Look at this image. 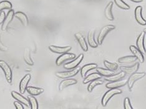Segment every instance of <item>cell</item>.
<instances>
[{"label": "cell", "mask_w": 146, "mask_h": 109, "mask_svg": "<svg viewBox=\"0 0 146 109\" xmlns=\"http://www.w3.org/2000/svg\"><path fill=\"white\" fill-rule=\"evenodd\" d=\"M122 91L120 90V89H110V90L108 91L104 95L103 97L102 98V101L101 103L102 106H106V105L108 104V102L109 100L114 96L115 95L117 94H120L122 93Z\"/></svg>", "instance_id": "cell-1"}, {"label": "cell", "mask_w": 146, "mask_h": 109, "mask_svg": "<svg viewBox=\"0 0 146 109\" xmlns=\"http://www.w3.org/2000/svg\"><path fill=\"white\" fill-rule=\"evenodd\" d=\"M115 28V27L114 25H108L104 26V27L101 29L98 37V43L99 46L102 45V42H103L104 38H106V36L108 35V33L110 32Z\"/></svg>", "instance_id": "cell-2"}, {"label": "cell", "mask_w": 146, "mask_h": 109, "mask_svg": "<svg viewBox=\"0 0 146 109\" xmlns=\"http://www.w3.org/2000/svg\"><path fill=\"white\" fill-rule=\"evenodd\" d=\"M0 67L4 72L6 81L8 83L11 84L12 82V71L9 65L5 61L0 60Z\"/></svg>", "instance_id": "cell-3"}, {"label": "cell", "mask_w": 146, "mask_h": 109, "mask_svg": "<svg viewBox=\"0 0 146 109\" xmlns=\"http://www.w3.org/2000/svg\"><path fill=\"white\" fill-rule=\"evenodd\" d=\"M145 72H135V73L131 74V76L128 79L127 83L128 85L129 89H130V91H131L132 88L133 87L135 82L139 80V79L143 78L145 75Z\"/></svg>", "instance_id": "cell-4"}, {"label": "cell", "mask_w": 146, "mask_h": 109, "mask_svg": "<svg viewBox=\"0 0 146 109\" xmlns=\"http://www.w3.org/2000/svg\"><path fill=\"white\" fill-rule=\"evenodd\" d=\"M80 70V67H76L75 69H71V71L56 72V75L61 79H68L75 76L76 75H77L78 74V72Z\"/></svg>", "instance_id": "cell-5"}, {"label": "cell", "mask_w": 146, "mask_h": 109, "mask_svg": "<svg viewBox=\"0 0 146 109\" xmlns=\"http://www.w3.org/2000/svg\"><path fill=\"white\" fill-rule=\"evenodd\" d=\"M83 58H84V54H81L80 55H78L77 57L74 58V59L73 61L65 64L64 65V69H68V70H71V69L76 68L79 65V64L82 62Z\"/></svg>", "instance_id": "cell-6"}, {"label": "cell", "mask_w": 146, "mask_h": 109, "mask_svg": "<svg viewBox=\"0 0 146 109\" xmlns=\"http://www.w3.org/2000/svg\"><path fill=\"white\" fill-rule=\"evenodd\" d=\"M76 58V55L73 53H69V52H66V53L62 54L60 56H59L56 61V64L58 66L62 65L64 62L71 60Z\"/></svg>", "instance_id": "cell-7"}, {"label": "cell", "mask_w": 146, "mask_h": 109, "mask_svg": "<svg viewBox=\"0 0 146 109\" xmlns=\"http://www.w3.org/2000/svg\"><path fill=\"white\" fill-rule=\"evenodd\" d=\"M14 16H15V11L11 9L8 11L7 15L6 16V18L5 19L4 22H3L2 26H1L2 31H6V29H7L9 23L11 22L13 18H14Z\"/></svg>", "instance_id": "cell-8"}, {"label": "cell", "mask_w": 146, "mask_h": 109, "mask_svg": "<svg viewBox=\"0 0 146 109\" xmlns=\"http://www.w3.org/2000/svg\"><path fill=\"white\" fill-rule=\"evenodd\" d=\"M11 96L14 98L15 100H18L19 102H21V104L26 105L27 107H31V105H30V103H29V101L28 99L26 98L24 96H23L21 94H19L18 92H16V91H12L11 92Z\"/></svg>", "instance_id": "cell-9"}, {"label": "cell", "mask_w": 146, "mask_h": 109, "mask_svg": "<svg viewBox=\"0 0 146 109\" xmlns=\"http://www.w3.org/2000/svg\"><path fill=\"white\" fill-rule=\"evenodd\" d=\"M49 49L51 52H54L57 54H63L68 52L71 51L72 48L71 46H65V47H59V46H56L54 45H51L49 46Z\"/></svg>", "instance_id": "cell-10"}, {"label": "cell", "mask_w": 146, "mask_h": 109, "mask_svg": "<svg viewBox=\"0 0 146 109\" xmlns=\"http://www.w3.org/2000/svg\"><path fill=\"white\" fill-rule=\"evenodd\" d=\"M31 76L30 74H26L25 75V77H23L19 83V92L21 94H25V91H26V88L28 87V84L31 80Z\"/></svg>", "instance_id": "cell-11"}, {"label": "cell", "mask_w": 146, "mask_h": 109, "mask_svg": "<svg viewBox=\"0 0 146 109\" xmlns=\"http://www.w3.org/2000/svg\"><path fill=\"white\" fill-rule=\"evenodd\" d=\"M142 6H139L137 7H136V8L135 9V13H134L135 18L139 24H141L142 26H145L146 21L143 18V17H142Z\"/></svg>", "instance_id": "cell-12"}, {"label": "cell", "mask_w": 146, "mask_h": 109, "mask_svg": "<svg viewBox=\"0 0 146 109\" xmlns=\"http://www.w3.org/2000/svg\"><path fill=\"white\" fill-rule=\"evenodd\" d=\"M144 38H145V32H142L140 35L138 36L136 41V45H137V48L141 51L142 54H146V51L144 47Z\"/></svg>", "instance_id": "cell-13"}, {"label": "cell", "mask_w": 146, "mask_h": 109, "mask_svg": "<svg viewBox=\"0 0 146 109\" xmlns=\"http://www.w3.org/2000/svg\"><path fill=\"white\" fill-rule=\"evenodd\" d=\"M127 83V81L124 79V80H119L117 81L110 82L106 85V87L108 89H117L121 87H124Z\"/></svg>", "instance_id": "cell-14"}, {"label": "cell", "mask_w": 146, "mask_h": 109, "mask_svg": "<svg viewBox=\"0 0 146 109\" xmlns=\"http://www.w3.org/2000/svg\"><path fill=\"white\" fill-rule=\"evenodd\" d=\"M139 68V63L137 62L133 65L131 66H121L120 69L121 71H124L125 74H132L133 73L137 72Z\"/></svg>", "instance_id": "cell-15"}, {"label": "cell", "mask_w": 146, "mask_h": 109, "mask_svg": "<svg viewBox=\"0 0 146 109\" xmlns=\"http://www.w3.org/2000/svg\"><path fill=\"white\" fill-rule=\"evenodd\" d=\"M74 36H75L76 39H77V41H78L79 44V45H80L81 48H82V50L85 52L88 51V46L87 44V42H86V41L85 40V38H84V36L79 32L76 33V34H74Z\"/></svg>", "instance_id": "cell-16"}, {"label": "cell", "mask_w": 146, "mask_h": 109, "mask_svg": "<svg viewBox=\"0 0 146 109\" xmlns=\"http://www.w3.org/2000/svg\"><path fill=\"white\" fill-rule=\"evenodd\" d=\"M77 82L78 81L74 79H69V78L66 79L64 80L61 81L60 84H59V91H61L62 90H64V89L70 86V85H72L77 84Z\"/></svg>", "instance_id": "cell-17"}, {"label": "cell", "mask_w": 146, "mask_h": 109, "mask_svg": "<svg viewBox=\"0 0 146 109\" xmlns=\"http://www.w3.org/2000/svg\"><path fill=\"white\" fill-rule=\"evenodd\" d=\"M129 49H130V51L132 52V54L134 55V56H135L137 59H138L139 61L141 62V63H143L144 62V57L142 52H141V51L134 46H130Z\"/></svg>", "instance_id": "cell-18"}, {"label": "cell", "mask_w": 146, "mask_h": 109, "mask_svg": "<svg viewBox=\"0 0 146 109\" xmlns=\"http://www.w3.org/2000/svg\"><path fill=\"white\" fill-rule=\"evenodd\" d=\"M97 67H98V65L96 64H86L84 65L80 70L81 77L84 78L86 76V74H87V73L89 71L93 70V69H95Z\"/></svg>", "instance_id": "cell-19"}, {"label": "cell", "mask_w": 146, "mask_h": 109, "mask_svg": "<svg viewBox=\"0 0 146 109\" xmlns=\"http://www.w3.org/2000/svg\"><path fill=\"white\" fill-rule=\"evenodd\" d=\"M15 17H16L17 19H18L19 21H21L22 24L25 26H27L29 24V20L27 17L24 13L21 11H18L15 13Z\"/></svg>", "instance_id": "cell-20"}, {"label": "cell", "mask_w": 146, "mask_h": 109, "mask_svg": "<svg viewBox=\"0 0 146 109\" xmlns=\"http://www.w3.org/2000/svg\"><path fill=\"white\" fill-rule=\"evenodd\" d=\"M125 73L124 71H121L119 72L117 74H113L110 76L108 77H105L104 79L106 81H109V82H114V81H117L119 80H121V79H123L125 76Z\"/></svg>", "instance_id": "cell-21"}, {"label": "cell", "mask_w": 146, "mask_h": 109, "mask_svg": "<svg viewBox=\"0 0 146 109\" xmlns=\"http://www.w3.org/2000/svg\"><path fill=\"white\" fill-rule=\"evenodd\" d=\"M112 6H113V2L112 1L109 2V4L106 7L105 11H104V14H105L106 18L109 21H113L114 19L113 15H112Z\"/></svg>", "instance_id": "cell-22"}, {"label": "cell", "mask_w": 146, "mask_h": 109, "mask_svg": "<svg viewBox=\"0 0 146 109\" xmlns=\"http://www.w3.org/2000/svg\"><path fill=\"white\" fill-rule=\"evenodd\" d=\"M26 91H28V93L33 95V96H36V95H39L44 92V89L42 88H38V87H35L31 86H28L26 88Z\"/></svg>", "instance_id": "cell-23"}, {"label": "cell", "mask_w": 146, "mask_h": 109, "mask_svg": "<svg viewBox=\"0 0 146 109\" xmlns=\"http://www.w3.org/2000/svg\"><path fill=\"white\" fill-rule=\"evenodd\" d=\"M88 41L89 46L92 48H96L98 46V44L94 39V31H91L88 33Z\"/></svg>", "instance_id": "cell-24"}, {"label": "cell", "mask_w": 146, "mask_h": 109, "mask_svg": "<svg viewBox=\"0 0 146 109\" xmlns=\"http://www.w3.org/2000/svg\"><path fill=\"white\" fill-rule=\"evenodd\" d=\"M102 75L99 74V73H92L89 74L88 76H86L84 77V79L83 81V83L84 84H86L89 83L92 81H94L96 79H101Z\"/></svg>", "instance_id": "cell-25"}, {"label": "cell", "mask_w": 146, "mask_h": 109, "mask_svg": "<svg viewBox=\"0 0 146 109\" xmlns=\"http://www.w3.org/2000/svg\"><path fill=\"white\" fill-rule=\"evenodd\" d=\"M137 60L135 56L132 55H129V56H125V57H122L119 58L118 59V61L119 63L121 64H127V63H131V62H134Z\"/></svg>", "instance_id": "cell-26"}, {"label": "cell", "mask_w": 146, "mask_h": 109, "mask_svg": "<svg viewBox=\"0 0 146 109\" xmlns=\"http://www.w3.org/2000/svg\"><path fill=\"white\" fill-rule=\"evenodd\" d=\"M96 71H97L98 73H99V74L101 75L102 76H104V77H108V76H110V75L114 74V72L112 71L109 70L108 69H106L101 67L96 68Z\"/></svg>", "instance_id": "cell-27"}, {"label": "cell", "mask_w": 146, "mask_h": 109, "mask_svg": "<svg viewBox=\"0 0 146 109\" xmlns=\"http://www.w3.org/2000/svg\"><path fill=\"white\" fill-rule=\"evenodd\" d=\"M103 84V81H102L101 79H96V80L94 81H91V82L90 84H89V85H88V91L91 92L92 91V90L97 86V85H101Z\"/></svg>", "instance_id": "cell-28"}, {"label": "cell", "mask_w": 146, "mask_h": 109, "mask_svg": "<svg viewBox=\"0 0 146 109\" xmlns=\"http://www.w3.org/2000/svg\"><path fill=\"white\" fill-rule=\"evenodd\" d=\"M28 100L29 101V103L31 105V109H38L39 105L38 102L36 100V98L33 96V95H29L28 97Z\"/></svg>", "instance_id": "cell-29"}, {"label": "cell", "mask_w": 146, "mask_h": 109, "mask_svg": "<svg viewBox=\"0 0 146 109\" xmlns=\"http://www.w3.org/2000/svg\"><path fill=\"white\" fill-rule=\"evenodd\" d=\"M24 59L25 61L29 65H34V62L32 60V59L30 56V52L28 49H26V51L25 52L24 55Z\"/></svg>", "instance_id": "cell-30"}, {"label": "cell", "mask_w": 146, "mask_h": 109, "mask_svg": "<svg viewBox=\"0 0 146 109\" xmlns=\"http://www.w3.org/2000/svg\"><path fill=\"white\" fill-rule=\"evenodd\" d=\"M12 8V4L8 1H3L0 2V12L4 10V9H9V10H10Z\"/></svg>", "instance_id": "cell-31"}, {"label": "cell", "mask_w": 146, "mask_h": 109, "mask_svg": "<svg viewBox=\"0 0 146 109\" xmlns=\"http://www.w3.org/2000/svg\"><path fill=\"white\" fill-rule=\"evenodd\" d=\"M115 5H117L119 8H120L124 10H128L130 9V6L127 4H126L125 2H124L122 0H114Z\"/></svg>", "instance_id": "cell-32"}, {"label": "cell", "mask_w": 146, "mask_h": 109, "mask_svg": "<svg viewBox=\"0 0 146 109\" xmlns=\"http://www.w3.org/2000/svg\"><path fill=\"white\" fill-rule=\"evenodd\" d=\"M104 64L106 69H108L109 70L111 71L117 70L118 68V65L117 63H112V62H110L108 61H104Z\"/></svg>", "instance_id": "cell-33"}, {"label": "cell", "mask_w": 146, "mask_h": 109, "mask_svg": "<svg viewBox=\"0 0 146 109\" xmlns=\"http://www.w3.org/2000/svg\"><path fill=\"white\" fill-rule=\"evenodd\" d=\"M124 109H132V108H132V107L131 106L130 99H129L128 97H126L124 99Z\"/></svg>", "instance_id": "cell-34"}, {"label": "cell", "mask_w": 146, "mask_h": 109, "mask_svg": "<svg viewBox=\"0 0 146 109\" xmlns=\"http://www.w3.org/2000/svg\"><path fill=\"white\" fill-rule=\"evenodd\" d=\"M6 18V15L5 11H1L0 12V25L3 24V22H4L5 19Z\"/></svg>", "instance_id": "cell-35"}, {"label": "cell", "mask_w": 146, "mask_h": 109, "mask_svg": "<svg viewBox=\"0 0 146 109\" xmlns=\"http://www.w3.org/2000/svg\"><path fill=\"white\" fill-rule=\"evenodd\" d=\"M14 105H15V106L16 109H24V107H23V105L21 104V102H19L18 101L15 102Z\"/></svg>", "instance_id": "cell-36"}, {"label": "cell", "mask_w": 146, "mask_h": 109, "mask_svg": "<svg viewBox=\"0 0 146 109\" xmlns=\"http://www.w3.org/2000/svg\"><path fill=\"white\" fill-rule=\"evenodd\" d=\"M0 34H1V33H0ZM7 49H8V48H6L5 46H4V44H3L1 42V40H0V51H7Z\"/></svg>", "instance_id": "cell-37"}, {"label": "cell", "mask_w": 146, "mask_h": 109, "mask_svg": "<svg viewBox=\"0 0 146 109\" xmlns=\"http://www.w3.org/2000/svg\"><path fill=\"white\" fill-rule=\"evenodd\" d=\"M131 1L135 3H141L142 1H143V0H131Z\"/></svg>", "instance_id": "cell-38"}, {"label": "cell", "mask_w": 146, "mask_h": 109, "mask_svg": "<svg viewBox=\"0 0 146 109\" xmlns=\"http://www.w3.org/2000/svg\"><path fill=\"white\" fill-rule=\"evenodd\" d=\"M144 32H145V34H146V28H145V29H144Z\"/></svg>", "instance_id": "cell-39"}]
</instances>
